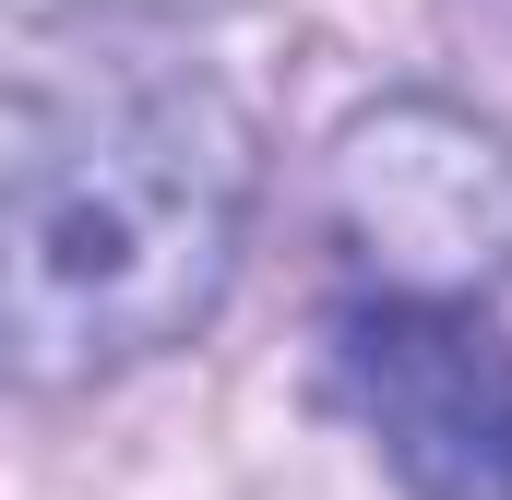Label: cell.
Listing matches in <instances>:
<instances>
[{
  "instance_id": "obj_1",
  "label": "cell",
  "mask_w": 512,
  "mask_h": 500,
  "mask_svg": "<svg viewBox=\"0 0 512 500\" xmlns=\"http://www.w3.org/2000/svg\"><path fill=\"white\" fill-rule=\"evenodd\" d=\"M262 203V131L203 60L0 72V393H84L191 346Z\"/></svg>"
},
{
  "instance_id": "obj_2",
  "label": "cell",
  "mask_w": 512,
  "mask_h": 500,
  "mask_svg": "<svg viewBox=\"0 0 512 500\" xmlns=\"http://www.w3.org/2000/svg\"><path fill=\"white\" fill-rule=\"evenodd\" d=\"M322 227L358 298L489 310L512 286V131L453 96H382L322 143Z\"/></svg>"
},
{
  "instance_id": "obj_3",
  "label": "cell",
  "mask_w": 512,
  "mask_h": 500,
  "mask_svg": "<svg viewBox=\"0 0 512 500\" xmlns=\"http://www.w3.org/2000/svg\"><path fill=\"white\" fill-rule=\"evenodd\" d=\"M334 405L405 500H512V334L453 298H346L322 322Z\"/></svg>"
},
{
  "instance_id": "obj_4",
  "label": "cell",
  "mask_w": 512,
  "mask_h": 500,
  "mask_svg": "<svg viewBox=\"0 0 512 500\" xmlns=\"http://www.w3.org/2000/svg\"><path fill=\"white\" fill-rule=\"evenodd\" d=\"M96 12H143V24H191V12H227V0H96Z\"/></svg>"
}]
</instances>
